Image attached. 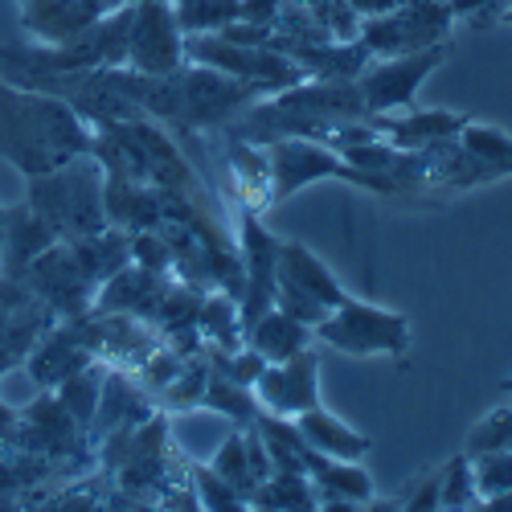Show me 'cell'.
<instances>
[{
	"mask_svg": "<svg viewBox=\"0 0 512 512\" xmlns=\"http://www.w3.org/2000/svg\"><path fill=\"white\" fill-rule=\"evenodd\" d=\"M25 205L41 222L54 230L58 242L91 238L107 230V205H103V164L87 152L66 160L54 173L29 177V197Z\"/></svg>",
	"mask_w": 512,
	"mask_h": 512,
	"instance_id": "2",
	"label": "cell"
},
{
	"mask_svg": "<svg viewBox=\"0 0 512 512\" xmlns=\"http://www.w3.org/2000/svg\"><path fill=\"white\" fill-rule=\"evenodd\" d=\"M250 390H254V402L267 406V414L295 418L320 406V361L312 349L291 353L287 361H267Z\"/></svg>",
	"mask_w": 512,
	"mask_h": 512,
	"instance_id": "11",
	"label": "cell"
},
{
	"mask_svg": "<svg viewBox=\"0 0 512 512\" xmlns=\"http://www.w3.org/2000/svg\"><path fill=\"white\" fill-rule=\"evenodd\" d=\"M54 230L37 218L29 205L0 209V275L21 279L25 267L37 259L46 246H54Z\"/></svg>",
	"mask_w": 512,
	"mask_h": 512,
	"instance_id": "14",
	"label": "cell"
},
{
	"mask_svg": "<svg viewBox=\"0 0 512 512\" xmlns=\"http://www.w3.org/2000/svg\"><path fill=\"white\" fill-rule=\"evenodd\" d=\"M41 300H46L62 320H74V316H87L95 308V295H99V283L91 279V271L82 267L74 242H54L37 254V259L25 267L21 275Z\"/></svg>",
	"mask_w": 512,
	"mask_h": 512,
	"instance_id": "8",
	"label": "cell"
},
{
	"mask_svg": "<svg viewBox=\"0 0 512 512\" xmlns=\"http://www.w3.org/2000/svg\"><path fill=\"white\" fill-rule=\"evenodd\" d=\"M295 431H300V439L320 451V455H332V459H353L361 463L369 451H373V439L357 435L349 422H340L336 414H328L324 406H312L304 414H295Z\"/></svg>",
	"mask_w": 512,
	"mask_h": 512,
	"instance_id": "15",
	"label": "cell"
},
{
	"mask_svg": "<svg viewBox=\"0 0 512 512\" xmlns=\"http://www.w3.org/2000/svg\"><path fill=\"white\" fill-rule=\"evenodd\" d=\"M13 422H17V414H13L9 406H0V447L9 443V435H13Z\"/></svg>",
	"mask_w": 512,
	"mask_h": 512,
	"instance_id": "27",
	"label": "cell"
},
{
	"mask_svg": "<svg viewBox=\"0 0 512 512\" xmlns=\"http://www.w3.org/2000/svg\"><path fill=\"white\" fill-rule=\"evenodd\" d=\"M369 123H373L377 140L418 152V148H431V144H439L447 136H459V127L467 119L455 115V111H418V107H406V111H373Z\"/></svg>",
	"mask_w": 512,
	"mask_h": 512,
	"instance_id": "13",
	"label": "cell"
},
{
	"mask_svg": "<svg viewBox=\"0 0 512 512\" xmlns=\"http://www.w3.org/2000/svg\"><path fill=\"white\" fill-rule=\"evenodd\" d=\"M459 144L472 152L476 160H484L496 177H512V136H504L500 127L467 119V123L459 127Z\"/></svg>",
	"mask_w": 512,
	"mask_h": 512,
	"instance_id": "17",
	"label": "cell"
},
{
	"mask_svg": "<svg viewBox=\"0 0 512 512\" xmlns=\"http://www.w3.org/2000/svg\"><path fill=\"white\" fill-rule=\"evenodd\" d=\"M308 336H312V328H308V324H300L295 316H287V312L271 308V312H263L259 320H254V324L246 328V345H250L254 353H259L263 361H287L291 353L308 349Z\"/></svg>",
	"mask_w": 512,
	"mask_h": 512,
	"instance_id": "16",
	"label": "cell"
},
{
	"mask_svg": "<svg viewBox=\"0 0 512 512\" xmlns=\"http://www.w3.org/2000/svg\"><path fill=\"white\" fill-rule=\"evenodd\" d=\"M439 504L443 508H476L480 504V492L472 480V459L467 455H455L451 463L439 467Z\"/></svg>",
	"mask_w": 512,
	"mask_h": 512,
	"instance_id": "21",
	"label": "cell"
},
{
	"mask_svg": "<svg viewBox=\"0 0 512 512\" xmlns=\"http://www.w3.org/2000/svg\"><path fill=\"white\" fill-rule=\"evenodd\" d=\"M213 472H218L222 480H230L238 492H242V500L250 504V496H254V488H259V476H254V467H250V451H246V435H230L226 439V447L213 455Z\"/></svg>",
	"mask_w": 512,
	"mask_h": 512,
	"instance_id": "20",
	"label": "cell"
},
{
	"mask_svg": "<svg viewBox=\"0 0 512 512\" xmlns=\"http://www.w3.org/2000/svg\"><path fill=\"white\" fill-rule=\"evenodd\" d=\"M181 25L177 13L160 5V0H144L132 9V29H127V62L140 74H173L181 66Z\"/></svg>",
	"mask_w": 512,
	"mask_h": 512,
	"instance_id": "12",
	"label": "cell"
},
{
	"mask_svg": "<svg viewBox=\"0 0 512 512\" xmlns=\"http://www.w3.org/2000/svg\"><path fill=\"white\" fill-rule=\"evenodd\" d=\"M340 300H345V287H340V279L308 246L279 242V263H275V308L279 312L316 328Z\"/></svg>",
	"mask_w": 512,
	"mask_h": 512,
	"instance_id": "5",
	"label": "cell"
},
{
	"mask_svg": "<svg viewBox=\"0 0 512 512\" xmlns=\"http://www.w3.org/2000/svg\"><path fill=\"white\" fill-rule=\"evenodd\" d=\"M500 447H512V406H496L488 418H480L476 431L467 435L463 455L472 459L480 451H500Z\"/></svg>",
	"mask_w": 512,
	"mask_h": 512,
	"instance_id": "23",
	"label": "cell"
},
{
	"mask_svg": "<svg viewBox=\"0 0 512 512\" xmlns=\"http://www.w3.org/2000/svg\"><path fill=\"white\" fill-rule=\"evenodd\" d=\"M472 480H476L480 500H488L496 492H508L512 488V447L472 455Z\"/></svg>",
	"mask_w": 512,
	"mask_h": 512,
	"instance_id": "22",
	"label": "cell"
},
{
	"mask_svg": "<svg viewBox=\"0 0 512 512\" xmlns=\"http://www.w3.org/2000/svg\"><path fill=\"white\" fill-rule=\"evenodd\" d=\"M455 17H476V13H496L504 0H447Z\"/></svg>",
	"mask_w": 512,
	"mask_h": 512,
	"instance_id": "25",
	"label": "cell"
},
{
	"mask_svg": "<svg viewBox=\"0 0 512 512\" xmlns=\"http://www.w3.org/2000/svg\"><path fill=\"white\" fill-rule=\"evenodd\" d=\"M500 390H504V394H512V377H508V381H504V386H500Z\"/></svg>",
	"mask_w": 512,
	"mask_h": 512,
	"instance_id": "29",
	"label": "cell"
},
{
	"mask_svg": "<svg viewBox=\"0 0 512 512\" xmlns=\"http://www.w3.org/2000/svg\"><path fill=\"white\" fill-rule=\"evenodd\" d=\"M455 13L447 0H435V5H398L381 17H369L361 25V41L357 46L373 58H390V54H410V50H426L447 41Z\"/></svg>",
	"mask_w": 512,
	"mask_h": 512,
	"instance_id": "7",
	"label": "cell"
},
{
	"mask_svg": "<svg viewBox=\"0 0 512 512\" xmlns=\"http://www.w3.org/2000/svg\"><path fill=\"white\" fill-rule=\"evenodd\" d=\"M193 484H197V504L201 508H246L242 492L222 480L213 467H193Z\"/></svg>",
	"mask_w": 512,
	"mask_h": 512,
	"instance_id": "24",
	"label": "cell"
},
{
	"mask_svg": "<svg viewBox=\"0 0 512 512\" xmlns=\"http://www.w3.org/2000/svg\"><path fill=\"white\" fill-rule=\"evenodd\" d=\"M500 21H504V25H512V9H508V13H500Z\"/></svg>",
	"mask_w": 512,
	"mask_h": 512,
	"instance_id": "28",
	"label": "cell"
},
{
	"mask_svg": "<svg viewBox=\"0 0 512 512\" xmlns=\"http://www.w3.org/2000/svg\"><path fill=\"white\" fill-rule=\"evenodd\" d=\"M58 324V312L25 279L0 275V377L25 365L37 340Z\"/></svg>",
	"mask_w": 512,
	"mask_h": 512,
	"instance_id": "9",
	"label": "cell"
},
{
	"mask_svg": "<svg viewBox=\"0 0 512 512\" xmlns=\"http://www.w3.org/2000/svg\"><path fill=\"white\" fill-rule=\"evenodd\" d=\"M451 54V41H439V46H426V50H410V54H390L373 66H365L357 74V91L365 111H402L414 107L422 82L431 70H439Z\"/></svg>",
	"mask_w": 512,
	"mask_h": 512,
	"instance_id": "6",
	"label": "cell"
},
{
	"mask_svg": "<svg viewBox=\"0 0 512 512\" xmlns=\"http://www.w3.org/2000/svg\"><path fill=\"white\" fill-rule=\"evenodd\" d=\"M267 168H271V205L287 201L291 193H300L304 185L320 181V177H340L349 185L373 189V193H394V185L386 177L361 173L357 164H349L336 148L320 144V140H304V136H279L267 140Z\"/></svg>",
	"mask_w": 512,
	"mask_h": 512,
	"instance_id": "3",
	"label": "cell"
},
{
	"mask_svg": "<svg viewBox=\"0 0 512 512\" xmlns=\"http://www.w3.org/2000/svg\"><path fill=\"white\" fill-rule=\"evenodd\" d=\"M312 336H320L328 349L349 353V357H394V361H402L410 349L406 316L365 304V300H353V295H345V300L312 328Z\"/></svg>",
	"mask_w": 512,
	"mask_h": 512,
	"instance_id": "4",
	"label": "cell"
},
{
	"mask_svg": "<svg viewBox=\"0 0 512 512\" xmlns=\"http://www.w3.org/2000/svg\"><path fill=\"white\" fill-rule=\"evenodd\" d=\"M189 54L201 62V66H213L222 74H234L242 82H254L263 91H283V87H295L304 78V66H295L291 58L275 54V50H263V46H246V41H230V37H193L189 41Z\"/></svg>",
	"mask_w": 512,
	"mask_h": 512,
	"instance_id": "10",
	"label": "cell"
},
{
	"mask_svg": "<svg viewBox=\"0 0 512 512\" xmlns=\"http://www.w3.org/2000/svg\"><path fill=\"white\" fill-rule=\"evenodd\" d=\"M197 324H201V332L213 340L218 349H242V316H238V308L230 304V295H213V300H205L201 308H197Z\"/></svg>",
	"mask_w": 512,
	"mask_h": 512,
	"instance_id": "18",
	"label": "cell"
},
{
	"mask_svg": "<svg viewBox=\"0 0 512 512\" xmlns=\"http://www.w3.org/2000/svg\"><path fill=\"white\" fill-rule=\"evenodd\" d=\"M91 148L95 132L66 99L21 82H0V156L25 177L54 173Z\"/></svg>",
	"mask_w": 512,
	"mask_h": 512,
	"instance_id": "1",
	"label": "cell"
},
{
	"mask_svg": "<svg viewBox=\"0 0 512 512\" xmlns=\"http://www.w3.org/2000/svg\"><path fill=\"white\" fill-rule=\"evenodd\" d=\"M349 5H353L361 17H381V13L398 9V0H349Z\"/></svg>",
	"mask_w": 512,
	"mask_h": 512,
	"instance_id": "26",
	"label": "cell"
},
{
	"mask_svg": "<svg viewBox=\"0 0 512 512\" xmlns=\"http://www.w3.org/2000/svg\"><path fill=\"white\" fill-rule=\"evenodd\" d=\"M201 402L213 406V410H222V414H230V418H238V422L259 418V410H254V406H259V402H254V394L246 386H238V381H230L226 373H209Z\"/></svg>",
	"mask_w": 512,
	"mask_h": 512,
	"instance_id": "19",
	"label": "cell"
}]
</instances>
